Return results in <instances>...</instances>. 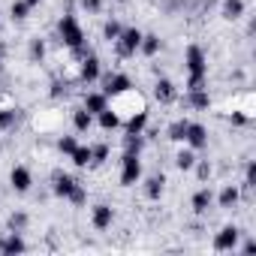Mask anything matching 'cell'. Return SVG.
<instances>
[{"mask_svg":"<svg viewBox=\"0 0 256 256\" xmlns=\"http://www.w3.org/2000/svg\"><path fill=\"white\" fill-rule=\"evenodd\" d=\"M208 88V52L199 42H187L184 48V90Z\"/></svg>","mask_w":256,"mask_h":256,"instance_id":"obj_1","label":"cell"},{"mask_svg":"<svg viewBox=\"0 0 256 256\" xmlns=\"http://www.w3.org/2000/svg\"><path fill=\"white\" fill-rule=\"evenodd\" d=\"M54 30H58V40H60V46L66 52H76V48L88 46V34H84V28H82V22H78L76 12H64L58 18V28Z\"/></svg>","mask_w":256,"mask_h":256,"instance_id":"obj_2","label":"cell"},{"mask_svg":"<svg viewBox=\"0 0 256 256\" xmlns=\"http://www.w3.org/2000/svg\"><path fill=\"white\" fill-rule=\"evenodd\" d=\"M145 175V166H142V154H133V151H124L120 154V169H118V181L120 187H136Z\"/></svg>","mask_w":256,"mask_h":256,"instance_id":"obj_3","label":"cell"},{"mask_svg":"<svg viewBox=\"0 0 256 256\" xmlns=\"http://www.w3.org/2000/svg\"><path fill=\"white\" fill-rule=\"evenodd\" d=\"M100 82H102V88H100V90H102L108 100H120V96H126V94H133V78L126 76V72H120V70H114V72L102 76Z\"/></svg>","mask_w":256,"mask_h":256,"instance_id":"obj_4","label":"cell"},{"mask_svg":"<svg viewBox=\"0 0 256 256\" xmlns=\"http://www.w3.org/2000/svg\"><path fill=\"white\" fill-rule=\"evenodd\" d=\"M241 235H244V229H241V226H235V223H226V226H220V229L214 232V238H211V247H214L217 253H235V250H238V241H241Z\"/></svg>","mask_w":256,"mask_h":256,"instance_id":"obj_5","label":"cell"},{"mask_svg":"<svg viewBox=\"0 0 256 256\" xmlns=\"http://www.w3.org/2000/svg\"><path fill=\"white\" fill-rule=\"evenodd\" d=\"M142 34H145V30H139L136 24H124L120 36L114 40L118 54H120V58H136V54H139V46H142Z\"/></svg>","mask_w":256,"mask_h":256,"instance_id":"obj_6","label":"cell"},{"mask_svg":"<svg viewBox=\"0 0 256 256\" xmlns=\"http://www.w3.org/2000/svg\"><path fill=\"white\" fill-rule=\"evenodd\" d=\"M76 78H78V84H84V88L96 84V82L102 78V60H100L94 52L84 54V58L78 60V72H76Z\"/></svg>","mask_w":256,"mask_h":256,"instance_id":"obj_7","label":"cell"},{"mask_svg":"<svg viewBox=\"0 0 256 256\" xmlns=\"http://www.w3.org/2000/svg\"><path fill=\"white\" fill-rule=\"evenodd\" d=\"M82 181L78 178H72L70 172H64V169H54L52 172V196L54 199H60V202H70V196L76 193V187H78Z\"/></svg>","mask_w":256,"mask_h":256,"instance_id":"obj_8","label":"cell"},{"mask_svg":"<svg viewBox=\"0 0 256 256\" xmlns=\"http://www.w3.org/2000/svg\"><path fill=\"white\" fill-rule=\"evenodd\" d=\"M208 142H211L208 126H205L202 120H187V130H184V145H187V148H193V151L199 154V151H205V148H208Z\"/></svg>","mask_w":256,"mask_h":256,"instance_id":"obj_9","label":"cell"},{"mask_svg":"<svg viewBox=\"0 0 256 256\" xmlns=\"http://www.w3.org/2000/svg\"><path fill=\"white\" fill-rule=\"evenodd\" d=\"M10 187H12L18 196L30 193V187H34V172H30V166H24V163H16V166L10 169Z\"/></svg>","mask_w":256,"mask_h":256,"instance_id":"obj_10","label":"cell"},{"mask_svg":"<svg viewBox=\"0 0 256 256\" xmlns=\"http://www.w3.org/2000/svg\"><path fill=\"white\" fill-rule=\"evenodd\" d=\"M90 226H94L96 232H108V229L114 226V208H112L108 202H96V205L90 208Z\"/></svg>","mask_w":256,"mask_h":256,"instance_id":"obj_11","label":"cell"},{"mask_svg":"<svg viewBox=\"0 0 256 256\" xmlns=\"http://www.w3.org/2000/svg\"><path fill=\"white\" fill-rule=\"evenodd\" d=\"M142 196L148 199V202H160L163 199V193H166V175L163 172H157V175H142Z\"/></svg>","mask_w":256,"mask_h":256,"instance_id":"obj_12","label":"cell"},{"mask_svg":"<svg viewBox=\"0 0 256 256\" xmlns=\"http://www.w3.org/2000/svg\"><path fill=\"white\" fill-rule=\"evenodd\" d=\"M178 84L172 82V78H166V76H160L157 82H154V100L160 102V106H172V102H178Z\"/></svg>","mask_w":256,"mask_h":256,"instance_id":"obj_13","label":"cell"},{"mask_svg":"<svg viewBox=\"0 0 256 256\" xmlns=\"http://www.w3.org/2000/svg\"><path fill=\"white\" fill-rule=\"evenodd\" d=\"M214 205H217L220 211L238 208V205H241V187H238V184H223L220 193H214Z\"/></svg>","mask_w":256,"mask_h":256,"instance_id":"obj_14","label":"cell"},{"mask_svg":"<svg viewBox=\"0 0 256 256\" xmlns=\"http://www.w3.org/2000/svg\"><path fill=\"white\" fill-rule=\"evenodd\" d=\"M28 250V241H24V232H4L0 235V256H16V253H24Z\"/></svg>","mask_w":256,"mask_h":256,"instance_id":"obj_15","label":"cell"},{"mask_svg":"<svg viewBox=\"0 0 256 256\" xmlns=\"http://www.w3.org/2000/svg\"><path fill=\"white\" fill-rule=\"evenodd\" d=\"M190 208H193V214H208L211 208H214V190L208 187V184H202V187H196V193L190 196Z\"/></svg>","mask_w":256,"mask_h":256,"instance_id":"obj_16","label":"cell"},{"mask_svg":"<svg viewBox=\"0 0 256 256\" xmlns=\"http://www.w3.org/2000/svg\"><path fill=\"white\" fill-rule=\"evenodd\" d=\"M120 126H124V133H133V136H145V130H148V108L145 106H139L126 120H120Z\"/></svg>","mask_w":256,"mask_h":256,"instance_id":"obj_17","label":"cell"},{"mask_svg":"<svg viewBox=\"0 0 256 256\" xmlns=\"http://www.w3.org/2000/svg\"><path fill=\"white\" fill-rule=\"evenodd\" d=\"M70 120H72V130H76L78 136H88V133L94 130V114H90L84 106H76V108L70 112Z\"/></svg>","mask_w":256,"mask_h":256,"instance_id":"obj_18","label":"cell"},{"mask_svg":"<svg viewBox=\"0 0 256 256\" xmlns=\"http://www.w3.org/2000/svg\"><path fill=\"white\" fill-rule=\"evenodd\" d=\"M94 124L100 126L102 133H118V130H120V114H118L114 106H108V108H102V112L94 118Z\"/></svg>","mask_w":256,"mask_h":256,"instance_id":"obj_19","label":"cell"},{"mask_svg":"<svg viewBox=\"0 0 256 256\" xmlns=\"http://www.w3.org/2000/svg\"><path fill=\"white\" fill-rule=\"evenodd\" d=\"M184 100H187V108H190V112H208V108H211V94H208V88L184 90Z\"/></svg>","mask_w":256,"mask_h":256,"instance_id":"obj_20","label":"cell"},{"mask_svg":"<svg viewBox=\"0 0 256 256\" xmlns=\"http://www.w3.org/2000/svg\"><path fill=\"white\" fill-rule=\"evenodd\" d=\"M22 124V108L16 106H0V133H12Z\"/></svg>","mask_w":256,"mask_h":256,"instance_id":"obj_21","label":"cell"},{"mask_svg":"<svg viewBox=\"0 0 256 256\" xmlns=\"http://www.w3.org/2000/svg\"><path fill=\"white\" fill-rule=\"evenodd\" d=\"M82 106H84V108H88V112H90V114L96 118V114H100L102 108H108V106H112V100H108V96H106L102 90H88V94L82 96Z\"/></svg>","mask_w":256,"mask_h":256,"instance_id":"obj_22","label":"cell"},{"mask_svg":"<svg viewBox=\"0 0 256 256\" xmlns=\"http://www.w3.org/2000/svg\"><path fill=\"white\" fill-rule=\"evenodd\" d=\"M244 12H247L244 0H220V18L223 22H238Z\"/></svg>","mask_w":256,"mask_h":256,"instance_id":"obj_23","label":"cell"},{"mask_svg":"<svg viewBox=\"0 0 256 256\" xmlns=\"http://www.w3.org/2000/svg\"><path fill=\"white\" fill-rule=\"evenodd\" d=\"M160 52H163V40H160L157 34H142V46H139V54H142V58H148V60H154Z\"/></svg>","mask_w":256,"mask_h":256,"instance_id":"obj_24","label":"cell"},{"mask_svg":"<svg viewBox=\"0 0 256 256\" xmlns=\"http://www.w3.org/2000/svg\"><path fill=\"white\" fill-rule=\"evenodd\" d=\"M28 226H30V214L24 208H12L6 214V229L10 232H28Z\"/></svg>","mask_w":256,"mask_h":256,"instance_id":"obj_25","label":"cell"},{"mask_svg":"<svg viewBox=\"0 0 256 256\" xmlns=\"http://www.w3.org/2000/svg\"><path fill=\"white\" fill-rule=\"evenodd\" d=\"M46 54H48L46 40H42V36H30V40H28V60H30V64H42Z\"/></svg>","mask_w":256,"mask_h":256,"instance_id":"obj_26","label":"cell"},{"mask_svg":"<svg viewBox=\"0 0 256 256\" xmlns=\"http://www.w3.org/2000/svg\"><path fill=\"white\" fill-rule=\"evenodd\" d=\"M187 120H190V118H175V120L166 126V139H169V142L184 145V130H187Z\"/></svg>","mask_w":256,"mask_h":256,"instance_id":"obj_27","label":"cell"},{"mask_svg":"<svg viewBox=\"0 0 256 256\" xmlns=\"http://www.w3.org/2000/svg\"><path fill=\"white\" fill-rule=\"evenodd\" d=\"M108 157H112L108 142H94V145H90V166H94V169L102 166V163H108Z\"/></svg>","mask_w":256,"mask_h":256,"instance_id":"obj_28","label":"cell"},{"mask_svg":"<svg viewBox=\"0 0 256 256\" xmlns=\"http://www.w3.org/2000/svg\"><path fill=\"white\" fill-rule=\"evenodd\" d=\"M196 160H199V157H196V151H193V148H187V145H184V148L175 154V166H178L181 172H193Z\"/></svg>","mask_w":256,"mask_h":256,"instance_id":"obj_29","label":"cell"},{"mask_svg":"<svg viewBox=\"0 0 256 256\" xmlns=\"http://www.w3.org/2000/svg\"><path fill=\"white\" fill-rule=\"evenodd\" d=\"M70 160H72L76 169H88V166H90V145H82V142H78L76 151L70 154Z\"/></svg>","mask_w":256,"mask_h":256,"instance_id":"obj_30","label":"cell"},{"mask_svg":"<svg viewBox=\"0 0 256 256\" xmlns=\"http://www.w3.org/2000/svg\"><path fill=\"white\" fill-rule=\"evenodd\" d=\"M30 12H34V6H28L24 0H12V4H10V18L12 22H28Z\"/></svg>","mask_w":256,"mask_h":256,"instance_id":"obj_31","label":"cell"},{"mask_svg":"<svg viewBox=\"0 0 256 256\" xmlns=\"http://www.w3.org/2000/svg\"><path fill=\"white\" fill-rule=\"evenodd\" d=\"M120 148H124V151H133V154H142V151H145V136L124 133V139H120Z\"/></svg>","mask_w":256,"mask_h":256,"instance_id":"obj_32","label":"cell"},{"mask_svg":"<svg viewBox=\"0 0 256 256\" xmlns=\"http://www.w3.org/2000/svg\"><path fill=\"white\" fill-rule=\"evenodd\" d=\"M120 30H124V24H120L118 18H106V22H102V40H106V42H114V40L120 36Z\"/></svg>","mask_w":256,"mask_h":256,"instance_id":"obj_33","label":"cell"},{"mask_svg":"<svg viewBox=\"0 0 256 256\" xmlns=\"http://www.w3.org/2000/svg\"><path fill=\"white\" fill-rule=\"evenodd\" d=\"M253 187H256V160H247L244 163V184H241V190L253 193Z\"/></svg>","mask_w":256,"mask_h":256,"instance_id":"obj_34","label":"cell"},{"mask_svg":"<svg viewBox=\"0 0 256 256\" xmlns=\"http://www.w3.org/2000/svg\"><path fill=\"white\" fill-rule=\"evenodd\" d=\"M76 145H78V139H76V136H58V142H54L58 154H64L66 160H70V154L76 151Z\"/></svg>","mask_w":256,"mask_h":256,"instance_id":"obj_35","label":"cell"},{"mask_svg":"<svg viewBox=\"0 0 256 256\" xmlns=\"http://www.w3.org/2000/svg\"><path fill=\"white\" fill-rule=\"evenodd\" d=\"M193 172H196V178L205 184L208 178H211V172H214V166H211V160H196V166H193Z\"/></svg>","mask_w":256,"mask_h":256,"instance_id":"obj_36","label":"cell"},{"mask_svg":"<svg viewBox=\"0 0 256 256\" xmlns=\"http://www.w3.org/2000/svg\"><path fill=\"white\" fill-rule=\"evenodd\" d=\"M70 205H72V208H84V205H88V187H84V184L76 187V193L70 196Z\"/></svg>","mask_w":256,"mask_h":256,"instance_id":"obj_37","label":"cell"},{"mask_svg":"<svg viewBox=\"0 0 256 256\" xmlns=\"http://www.w3.org/2000/svg\"><path fill=\"white\" fill-rule=\"evenodd\" d=\"M78 6H82V12H88V16H100V12H102V0H78Z\"/></svg>","mask_w":256,"mask_h":256,"instance_id":"obj_38","label":"cell"},{"mask_svg":"<svg viewBox=\"0 0 256 256\" xmlns=\"http://www.w3.org/2000/svg\"><path fill=\"white\" fill-rule=\"evenodd\" d=\"M48 94H52V100H60V96H66V94H70V90H66V82L54 78V82H52V90H48Z\"/></svg>","mask_w":256,"mask_h":256,"instance_id":"obj_39","label":"cell"},{"mask_svg":"<svg viewBox=\"0 0 256 256\" xmlns=\"http://www.w3.org/2000/svg\"><path fill=\"white\" fill-rule=\"evenodd\" d=\"M229 120H232L235 126H247V124H250V114H247V112H232Z\"/></svg>","mask_w":256,"mask_h":256,"instance_id":"obj_40","label":"cell"},{"mask_svg":"<svg viewBox=\"0 0 256 256\" xmlns=\"http://www.w3.org/2000/svg\"><path fill=\"white\" fill-rule=\"evenodd\" d=\"M238 250H241V253H244V256H250V253H256V241H253V238H247V241H244V244H241V241H238Z\"/></svg>","mask_w":256,"mask_h":256,"instance_id":"obj_41","label":"cell"},{"mask_svg":"<svg viewBox=\"0 0 256 256\" xmlns=\"http://www.w3.org/2000/svg\"><path fill=\"white\" fill-rule=\"evenodd\" d=\"M24 4H28V6H34V10H36V6H40V4H42V0H24Z\"/></svg>","mask_w":256,"mask_h":256,"instance_id":"obj_42","label":"cell"},{"mask_svg":"<svg viewBox=\"0 0 256 256\" xmlns=\"http://www.w3.org/2000/svg\"><path fill=\"white\" fill-rule=\"evenodd\" d=\"M114 4H130V0H114Z\"/></svg>","mask_w":256,"mask_h":256,"instance_id":"obj_43","label":"cell"}]
</instances>
